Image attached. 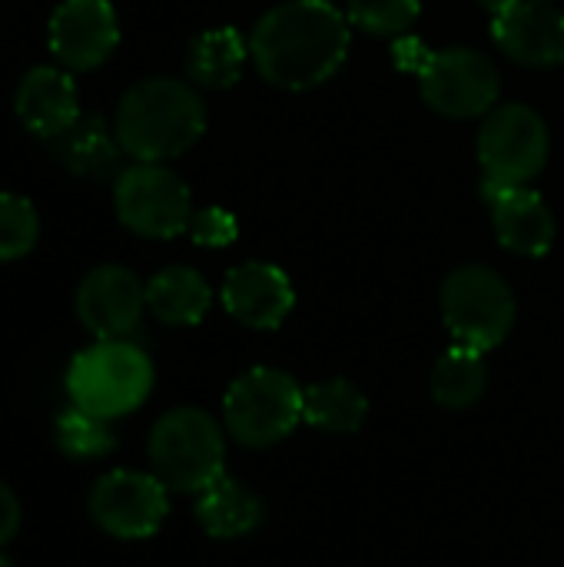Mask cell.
<instances>
[{"label": "cell", "instance_id": "1", "mask_svg": "<svg viewBox=\"0 0 564 567\" xmlns=\"http://www.w3.org/2000/svg\"><path fill=\"white\" fill-rule=\"evenodd\" d=\"M352 47L349 17L329 0H286L249 33V60L279 90H312L332 80Z\"/></svg>", "mask_w": 564, "mask_h": 567}, {"label": "cell", "instance_id": "2", "mask_svg": "<svg viewBox=\"0 0 564 567\" xmlns=\"http://www.w3.org/2000/svg\"><path fill=\"white\" fill-rule=\"evenodd\" d=\"M113 133L120 150L136 163H163L199 143L206 133V103L186 80L150 76L120 96Z\"/></svg>", "mask_w": 564, "mask_h": 567}, {"label": "cell", "instance_id": "3", "mask_svg": "<svg viewBox=\"0 0 564 567\" xmlns=\"http://www.w3.org/2000/svg\"><path fill=\"white\" fill-rule=\"evenodd\" d=\"M146 452L153 475L170 492L199 495L223 478L226 435L209 412L183 405L156 419Z\"/></svg>", "mask_w": 564, "mask_h": 567}, {"label": "cell", "instance_id": "4", "mask_svg": "<svg viewBox=\"0 0 564 567\" xmlns=\"http://www.w3.org/2000/svg\"><path fill=\"white\" fill-rule=\"evenodd\" d=\"M66 392L73 405L100 419L130 415L153 392V362L130 339H96L70 362Z\"/></svg>", "mask_w": 564, "mask_h": 567}, {"label": "cell", "instance_id": "5", "mask_svg": "<svg viewBox=\"0 0 564 567\" xmlns=\"http://www.w3.org/2000/svg\"><path fill=\"white\" fill-rule=\"evenodd\" d=\"M439 306L452 342L482 355L509 339L519 312L512 286L495 269L479 262L459 266L445 276Z\"/></svg>", "mask_w": 564, "mask_h": 567}, {"label": "cell", "instance_id": "6", "mask_svg": "<svg viewBox=\"0 0 564 567\" xmlns=\"http://www.w3.org/2000/svg\"><path fill=\"white\" fill-rule=\"evenodd\" d=\"M299 382L269 365L243 372L223 395V425L246 449H269L302 422Z\"/></svg>", "mask_w": 564, "mask_h": 567}, {"label": "cell", "instance_id": "7", "mask_svg": "<svg viewBox=\"0 0 564 567\" xmlns=\"http://www.w3.org/2000/svg\"><path fill=\"white\" fill-rule=\"evenodd\" d=\"M475 150L482 183L529 186L545 169L552 153L548 123L525 103H502L482 116Z\"/></svg>", "mask_w": 564, "mask_h": 567}, {"label": "cell", "instance_id": "8", "mask_svg": "<svg viewBox=\"0 0 564 567\" xmlns=\"http://www.w3.org/2000/svg\"><path fill=\"white\" fill-rule=\"evenodd\" d=\"M116 219L143 239H173L189 229V186L163 163H133L113 186Z\"/></svg>", "mask_w": 564, "mask_h": 567}, {"label": "cell", "instance_id": "9", "mask_svg": "<svg viewBox=\"0 0 564 567\" xmlns=\"http://www.w3.org/2000/svg\"><path fill=\"white\" fill-rule=\"evenodd\" d=\"M416 76L422 100L449 120H475L499 106V70L472 47L429 50Z\"/></svg>", "mask_w": 564, "mask_h": 567}, {"label": "cell", "instance_id": "10", "mask_svg": "<svg viewBox=\"0 0 564 567\" xmlns=\"http://www.w3.org/2000/svg\"><path fill=\"white\" fill-rule=\"evenodd\" d=\"M166 485L156 475L116 468L90 488V518L113 538L140 542L160 532L170 512Z\"/></svg>", "mask_w": 564, "mask_h": 567}, {"label": "cell", "instance_id": "11", "mask_svg": "<svg viewBox=\"0 0 564 567\" xmlns=\"http://www.w3.org/2000/svg\"><path fill=\"white\" fill-rule=\"evenodd\" d=\"M53 60L70 73L103 66L120 43V20L110 0H63L47 27Z\"/></svg>", "mask_w": 564, "mask_h": 567}, {"label": "cell", "instance_id": "12", "mask_svg": "<svg viewBox=\"0 0 564 567\" xmlns=\"http://www.w3.org/2000/svg\"><path fill=\"white\" fill-rule=\"evenodd\" d=\"M146 309V286L126 266L106 262L76 286V319L96 339H126Z\"/></svg>", "mask_w": 564, "mask_h": 567}, {"label": "cell", "instance_id": "13", "mask_svg": "<svg viewBox=\"0 0 564 567\" xmlns=\"http://www.w3.org/2000/svg\"><path fill=\"white\" fill-rule=\"evenodd\" d=\"M492 40L509 60L522 66H562L564 10L552 0H519L505 13L492 17Z\"/></svg>", "mask_w": 564, "mask_h": 567}, {"label": "cell", "instance_id": "14", "mask_svg": "<svg viewBox=\"0 0 564 567\" xmlns=\"http://www.w3.org/2000/svg\"><path fill=\"white\" fill-rule=\"evenodd\" d=\"M482 199L489 203L492 226H495L502 249L525 256V259H539L555 246V233H558L555 213L542 193L529 186L482 183Z\"/></svg>", "mask_w": 564, "mask_h": 567}, {"label": "cell", "instance_id": "15", "mask_svg": "<svg viewBox=\"0 0 564 567\" xmlns=\"http://www.w3.org/2000/svg\"><path fill=\"white\" fill-rule=\"evenodd\" d=\"M223 306L246 329L269 332V329H279L286 322V316L296 306V292H293L289 276L279 266L249 259V262L226 272Z\"/></svg>", "mask_w": 564, "mask_h": 567}, {"label": "cell", "instance_id": "16", "mask_svg": "<svg viewBox=\"0 0 564 567\" xmlns=\"http://www.w3.org/2000/svg\"><path fill=\"white\" fill-rule=\"evenodd\" d=\"M13 110L30 133L47 140L63 136L80 120V93L70 70L63 66L27 70L13 93Z\"/></svg>", "mask_w": 564, "mask_h": 567}, {"label": "cell", "instance_id": "17", "mask_svg": "<svg viewBox=\"0 0 564 567\" xmlns=\"http://www.w3.org/2000/svg\"><path fill=\"white\" fill-rule=\"evenodd\" d=\"M249 40L236 27H213L193 37L186 50V76L206 90H229L243 80Z\"/></svg>", "mask_w": 564, "mask_h": 567}, {"label": "cell", "instance_id": "18", "mask_svg": "<svg viewBox=\"0 0 564 567\" xmlns=\"http://www.w3.org/2000/svg\"><path fill=\"white\" fill-rule=\"evenodd\" d=\"M196 522L209 538L233 542L259 528L263 502L236 478H219L196 498Z\"/></svg>", "mask_w": 564, "mask_h": 567}, {"label": "cell", "instance_id": "19", "mask_svg": "<svg viewBox=\"0 0 564 567\" xmlns=\"http://www.w3.org/2000/svg\"><path fill=\"white\" fill-rule=\"evenodd\" d=\"M146 306L166 326H196L213 306V289L189 266H166L146 282Z\"/></svg>", "mask_w": 564, "mask_h": 567}, {"label": "cell", "instance_id": "20", "mask_svg": "<svg viewBox=\"0 0 564 567\" xmlns=\"http://www.w3.org/2000/svg\"><path fill=\"white\" fill-rule=\"evenodd\" d=\"M369 399L349 379H326L302 392V422L329 435H356L366 425Z\"/></svg>", "mask_w": 564, "mask_h": 567}, {"label": "cell", "instance_id": "21", "mask_svg": "<svg viewBox=\"0 0 564 567\" xmlns=\"http://www.w3.org/2000/svg\"><path fill=\"white\" fill-rule=\"evenodd\" d=\"M485 385H489L485 355L465 346H452L432 369V399L452 412L472 409L485 395Z\"/></svg>", "mask_w": 564, "mask_h": 567}, {"label": "cell", "instance_id": "22", "mask_svg": "<svg viewBox=\"0 0 564 567\" xmlns=\"http://www.w3.org/2000/svg\"><path fill=\"white\" fill-rule=\"evenodd\" d=\"M57 153L66 169L80 176H100L116 163V133L100 116H80L63 136H57Z\"/></svg>", "mask_w": 564, "mask_h": 567}, {"label": "cell", "instance_id": "23", "mask_svg": "<svg viewBox=\"0 0 564 567\" xmlns=\"http://www.w3.org/2000/svg\"><path fill=\"white\" fill-rule=\"evenodd\" d=\"M53 439H57V449L66 458H76V462L103 458L116 445L110 419H100V415H93V412H86L80 405L60 412V419L53 425Z\"/></svg>", "mask_w": 564, "mask_h": 567}, {"label": "cell", "instance_id": "24", "mask_svg": "<svg viewBox=\"0 0 564 567\" xmlns=\"http://www.w3.org/2000/svg\"><path fill=\"white\" fill-rule=\"evenodd\" d=\"M40 239V216L27 196L0 193V262L23 259Z\"/></svg>", "mask_w": 564, "mask_h": 567}, {"label": "cell", "instance_id": "25", "mask_svg": "<svg viewBox=\"0 0 564 567\" xmlns=\"http://www.w3.org/2000/svg\"><path fill=\"white\" fill-rule=\"evenodd\" d=\"M419 0H349L346 17L372 37H402L419 20Z\"/></svg>", "mask_w": 564, "mask_h": 567}, {"label": "cell", "instance_id": "26", "mask_svg": "<svg viewBox=\"0 0 564 567\" xmlns=\"http://www.w3.org/2000/svg\"><path fill=\"white\" fill-rule=\"evenodd\" d=\"M186 233L193 236V243H196V246L219 249V246H229V243L236 239L239 226H236L233 213H226V209H219V206H209V209L193 213V219H189V229H186Z\"/></svg>", "mask_w": 564, "mask_h": 567}, {"label": "cell", "instance_id": "27", "mask_svg": "<svg viewBox=\"0 0 564 567\" xmlns=\"http://www.w3.org/2000/svg\"><path fill=\"white\" fill-rule=\"evenodd\" d=\"M17 528H20V502L10 492V485L0 482V548L17 535Z\"/></svg>", "mask_w": 564, "mask_h": 567}, {"label": "cell", "instance_id": "28", "mask_svg": "<svg viewBox=\"0 0 564 567\" xmlns=\"http://www.w3.org/2000/svg\"><path fill=\"white\" fill-rule=\"evenodd\" d=\"M475 3H479V7H485L492 17H499V13H505L509 7H515L519 0H475Z\"/></svg>", "mask_w": 564, "mask_h": 567}, {"label": "cell", "instance_id": "29", "mask_svg": "<svg viewBox=\"0 0 564 567\" xmlns=\"http://www.w3.org/2000/svg\"><path fill=\"white\" fill-rule=\"evenodd\" d=\"M0 567H17V565H13V561H10L7 555H0Z\"/></svg>", "mask_w": 564, "mask_h": 567}]
</instances>
